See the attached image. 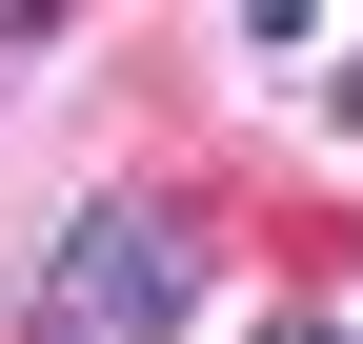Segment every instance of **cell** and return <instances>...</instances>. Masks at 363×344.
Wrapping results in <instances>:
<instances>
[{"mask_svg":"<svg viewBox=\"0 0 363 344\" xmlns=\"http://www.w3.org/2000/svg\"><path fill=\"white\" fill-rule=\"evenodd\" d=\"M343 142H363V41H343Z\"/></svg>","mask_w":363,"mask_h":344,"instance_id":"obj_2","label":"cell"},{"mask_svg":"<svg viewBox=\"0 0 363 344\" xmlns=\"http://www.w3.org/2000/svg\"><path fill=\"white\" fill-rule=\"evenodd\" d=\"M242 344H343V324H242Z\"/></svg>","mask_w":363,"mask_h":344,"instance_id":"obj_3","label":"cell"},{"mask_svg":"<svg viewBox=\"0 0 363 344\" xmlns=\"http://www.w3.org/2000/svg\"><path fill=\"white\" fill-rule=\"evenodd\" d=\"M182 284H202V243H182V203H81L61 243H40V304L21 344H162Z\"/></svg>","mask_w":363,"mask_h":344,"instance_id":"obj_1","label":"cell"}]
</instances>
